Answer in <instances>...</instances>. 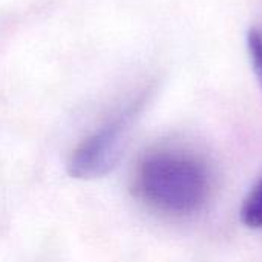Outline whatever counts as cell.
Listing matches in <instances>:
<instances>
[{
  "instance_id": "1",
  "label": "cell",
  "mask_w": 262,
  "mask_h": 262,
  "mask_svg": "<svg viewBox=\"0 0 262 262\" xmlns=\"http://www.w3.org/2000/svg\"><path fill=\"white\" fill-rule=\"evenodd\" d=\"M132 190L158 213L186 216L198 212L209 200L212 175L195 154L178 147H158L137 164Z\"/></svg>"
},
{
  "instance_id": "2",
  "label": "cell",
  "mask_w": 262,
  "mask_h": 262,
  "mask_svg": "<svg viewBox=\"0 0 262 262\" xmlns=\"http://www.w3.org/2000/svg\"><path fill=\"white\" fill-rule=\"evenodd\" d=\"M141 107L143 100L132 101L88 135L71 154L69 175L77 180H97L107 175L120 161L127 132Z\"/></svg>"
},
{
  "instance_id": "3",
  "label": "cell",
  "mask_w": 262,
  "mask_h": 262,
  "mask_svg": "<svg viewBox=\"0 0 262 262\" xmlns=\"http://www.w3.org/2000/svg\"><path fill=\"white\" fill-rule=\"evenodd\" d=\"M241 220L250 229H262V178L244 200Z\"/></svg>"
},
{
  "instance_id": "4",
  "label": "cell",
  "mask_w": 262,
  "mask_h": 262,
  "mask_svg": "<svg viewBox=\"0 0 262 262\" xmlns=\"http://www.w3.org/2000/svg\"><path fill=\"white\" fill-rule=\"evenodd\" d=\"M247 51L256 80L262 89V25L252 26L247 32Z\"/></svg>"
}]
</instances>
